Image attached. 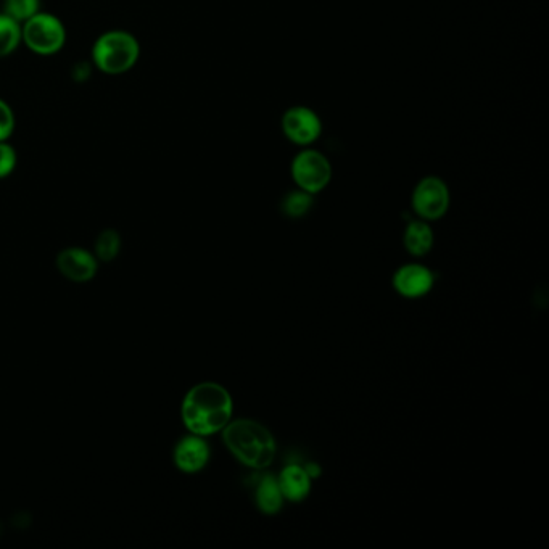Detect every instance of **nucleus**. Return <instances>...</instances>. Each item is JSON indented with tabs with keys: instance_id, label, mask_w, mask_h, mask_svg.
Masks as SVG:
<instances>
[{
	"instance_id": "0eeeda50",
	"label": "nucleus",
	"mask_w": 549,
	"mask_h": 549,
	"mask_svg": "<svg viewBox=\"0 0 549 549\" xmlns=\"http://www.w3.org/2000/svg\"><path fill=\"white\" fill-rule=\"evenodd\" d=\"M282 133L292 144L310 147L321 136V118L311 108L290 107L282 116Z\"/></svg>"
},
{
	"instance_id": "4468645a",
	"label": "nucleus",
	"mask_w": 549,
	"mask_h": 549,
	"mask_svg": "<svg viewBox=\"0 0 549 549\" xmlns=\"http://www.w3.org/2000/svg\"><path fill=\"white\" fill-rule=\"evenodd\" d=\"M313 207V194H308L305 190H294L285 195L282 200V211L289 218H302Z\"/></svg>"
},
{
	"instance_id": "1a4fd4ad",
	"label": "nucleus",
	"mask_w": 549,
	"mask_h": 549,
	"mask_svg": "<svg viewBox=\"0 0 549 549\" xmlns=\"http://www.w3.org/2000/svg\"><path fill=\"white\" fill-rule=\"evenodd\" d=\"M210 461V446L200 435H189L182 438L174 450V463L179 471L195 474L202 471Z\"/></svg>"
},
{
	"instance_id": "6e6552de",
	"label": "nucleus",
	"mask_w": 549,
	"mask_h": 549,
	"mask_svg": "<svg viewBox=\"0 0 549 549\" xmlns=\"http://www.w3.org/2000/svg\"><path fill=\"white\" fill-rule=\"evenodd\" d=\"M58 271L73 282H89L97 274V258L84 248H67L57 258Z\"/></svg>"
},
{
	"instance_id": "39448f33",
	"label": "nucleus",
	"mask_w": 549,
	"mask_h": 549,
	"mask_svg": "<svg viewBox=\"0 0 549 549\" xmlns=\"http://www.w3.org/2000/svg\"><path fill=\"white\" fill-rule=\"evenodd\" d=\"M23 36L29 49L42 55L55 54L62 49L65 42L62 23L46 13L29 18L23 29Z\"/></svg>"
},
{
	"instance_id": "6ab92c4d",
	"label": "nucleus",
	"mask_w": 549,
	"mask_h": 549,
	"mask_svg": "<svg viewBox=\"0 0 549 549\" xmlns=\"http://www.w3.org/2000/svg\"><path fill=\"white\" fill-rule=\"evenodd\" d=\"M13 115L10 108L0 100V142L7 139L13 131Z\"/></svg>"
},
{
	"instance_id": "ddd939ff",
	"label": "nucleus",
	"mask_w": 549,
	"mask_h": 549,
	"mask_svg": "<svg viewBox=\"0 0 549 549\" xmlns=\"http://www.w3.org/2000/svg\"><path fill=\"white\" fill-rule=\"evenodd\" d=\"M434 245V232L429 228V224L424 221H413L409 223L405 231V247L409 253L414 256H424L430 252Z\"/></svg>"
},
{
	"instance_id": "f257e3e1",
	"label": "nucleus",
	"mask_w": 549,
	"mask_h": 549,
	"mask_svg": "<svg viewBox=\"0 0 549 549\" xmlns=\"http://www.w3.org/2000/svg\"><path fill=\"white\" fill-rule=\"evenodd\" d=\"M182 422L200 437L218 434L232 417V398L228 390L215 382H203L190 389L182 401Z\"/></svg>"
},
{
	"instance_id": "a211bd4d",
	"label": "nucleus",
	"mask_w": 549,
	"mask_h": 549,
	"mask_svg": "<svg viewBox=\"0 0 549 549\" xmlns=\"http://www.w3.org/2000/svg\"><path fill=\"white\" fill-rule=\"evenodd\" d=\"M17 163V157L9 145L0 144V178H5L7 174L12 173Z\"/></svg>"
},
{
	"instance_id": "f03ea898",
	"label": "nucleus",
	"mask_w": 549,
	"mask_h": 549,
	"mask_svg": "<svg viewBox=\"0 0 549 549\" xmlns=\"http://www.w3.org/2000/svg\"><path fill=\"white\" fill-rule=\"evenodd\" d=\"M223 440L240 463L252 469L271 466L276 456V442L265 426L250 419L229 422L223 429Z\"/></svg>"
},
{
	"instance_id": "9b49d317",
	"label": "nucleus",
	"mask_w": 549,
	"mask_h": 549,
	"mask_svg": "<svg viewBox=\"0 0 549 549\" xmlns=\"http://www.w3.org/2000/svg\"><path fill=\"white\" fill-rule=\"evenodd\" d=\"M277 482H279L284 500L298 503L310 495L311 475L308 474L305 467L298 466V464H290L285 467Z\"/></svg>"
},
{
	"instance_id": "9d476101",
	"label": "nucleus",
	"mask_w": 549,
	"mask_h": 549,
	"mask_svg": "<svg viewBox=\"0 0 549 549\" xmlns=\"http://www.w3.org/2000/svg\"><path fill=\"white\" fill-rule=\"evenodd\" d=\"M393 285L403 297H424L434 287V274L421 265H406L398 269L393 277Z\"/></svg>"
},
{
	"instance_id": "423d86ee",
	"label": "nucleus",
	"mask_w": 549,
	"mask_h": 549,
	"mask_svg": "<svg viewBox=\"0 0 549 549\" xmlns=\"http://www.w3.org/2000/svg\"><path fill=\"white\" fill-rule=\"evenodd\" d=\"M413 208L422 219L442 218L450 208V189L437 176L422 179L413 192Z\"/></svg>"
},
{
	"instance_id": "7ed1b4c3",
	"label": "nucleus",
	"mask_w": 549,
	"mask_h": 549,
	"mask_svg": "<svg viewBox=\"0 0 549 549\" xmlns=\"http://www.w3.org/2000/svg\"><path fill=\"white\" fill-rule=\"evenodd\" d=\"M139 46L136 39L126 33H108L97 41L94 60L105 73H123L136 63Z\"/></svg>"
},
{
	"instance_id": "2eb2a0df",
	"label": "nucleus",
	"mask_w": 549,
	"mask_h": 549,
	"mask_svg": "<svg viewBox=\"0 0 549 549\" xmlns=\"http://www.w3.org/2000/svg\"><path fill=\"white\" fill-rule=\"evenodd\" d=\"M121 250V237L113 229L102 232L95 242V256L102 261L115 260Z\"/></svg>"
},
{
	"instance_id": "dca6fc26",
	"label": "nucleus",
	"mask_w": 549,
	"mask_h": 549,
	"mask_svg": "<svg viewBox=\"0 0 549 549\" xmlns=\"http://www.w3.org/2000/svg\"><path fill=\"white\" fill-rule=\"evenodd\" d=\"M20 36L17 21L7 15H0V57L9 55L18 46Z\"/></svg>"
},
{
	"instance_id": "20e7f679",
	"label": "nucleus",
	"mask_w": 549,
	"mask_h": 549,
	"mask_svg": "<svg viewBox=\"0 0 549 549\" xmlns=\"http://www.w3.org/2000/svg\"><path fill=\"white\" fill-rule=\"evenodd\" d=\"M292 178L298 189L305 190L308 194H318L331 182V161L318 150H302L292 161Z\"/></svg>"
},
{
	"instance_id": "f3484780",
	"label": "nucleus",
	"mask_w": 549,
	"mask_h": 549,
	"mask_svg": "<svg viewBox=\"0 0 549 549\" xmlns=\"http://www.w3.org/2000/svg\"><path fill=\"white\" fill-rule=\"evenodd\" d=\"M38 0H5L7 17L13 20H29L38 12Z\"/></svg>"
},
{
	"instance_id": "f8f14e48",
	"label": "nucleus",
	"mask_w": 549,
	"mask_h": 549,
	"mask_svg": "<svg viewBox=\"0 0 549 549\" xmlns=\"http://www.w3.org/2000/svg\"><path fill=\"white\" fill-rule=\"evenodd\" d=\"M255 501L258 509L266 516H273L281 511L284 496L274 475H265L260 482L256 483Z\"/></svg>"
}]
</instances>
